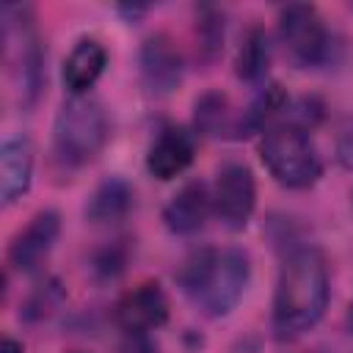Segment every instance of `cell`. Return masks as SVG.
Masks as SVG:
<instances>
[{"instance_id":"6da1fadb","label":"cell","mask_w":353,"mask_h":353,"mask_svg":"<svg viewBox=\"0 0 353 353\" xmlns=\"http://www.w3.org/2000/svg\"><path fill=\"white\" fill-rule=\"evenodd\" d=\"M328 265L320 248L295 245L276 279L273 292V331L279 339H292L309 331L328 306Z\"/></svg>"},{"instance_id":"7a4b0ae2","label":"cell","mask_w":353,"mask_h":353,"mask_svg":"<svg viewBox=\"0 0 353 353\" xmlns=\"http://www.w3.org/2000/svg\"><path fill=\"white\" fill-rule=\"evenodd\" d=\"M251 279V259L243 248H199L176 270L179 290L207 314L226 317L240 303Z\"/></svg>"},{"instance_id":"3957f363","label":"cell","mask_w":353,"mask_h":353,"mask_svg":"<svg viewBox=\"0 0 353 353\" xmlns=\"http://www.w3.org/2000/svg\"><path fill=\"white\" fill-rule=\"evenodd\" d=\"M110 135L108 113L94 97H72L61 105L52 124V163L63 171H80L99 157Z\"/></svg>"},{"instance_id":"277c9868","label":"cell","mask_w":353,"mask_h":353,"mask_svg":"<svg viewBox=\"0 0 353 353\" xmlns=\"http://www.w3.org/2000/svg\"><path fill=\"white\" fill-rule=\"evenodd\" d=\"M0 22L6 72L14 83L19 105L28 110L39 102V94L44 88V47L33 28L30 6L6 3L0 8Z\"/></svg>"},{"instance_id":"5b68a950","label":"cell","mask_w":353,"mask_h":353,"mask_svg":"<svg viewBox=\"0 0 353 353\" xmlns=\"http://www.w3.org/2000/svg\"><path fill=\"white\" fill-rule=\"evenodd\" d=\"M259 157L270 176L290 190H306L323 176V160L306 127L292 119L273 121L262 132Z\"/></svg>"},{"instance_id":"8992f818","label":"cell","mask_w":353,"mask_h":353,"mask_svg":"<svg viewBox=\"0 0 353 353\" xmlns=\"http://www.w3.org/2000/svg\"><path fill=\"white\" fill-rule=\"evenodd\" d=\"M279 41L298 69H320L331 61V33L314 6H284L279 11Z\"/></svg>"},{"instance_id":"52a82bcc","label":"cell","mask_w":353,"mask_h":353,"mask_svg":"<svg viewBox=\"0 0 353 353\" xmlns=\"http://www.w3.org/2000/svg\"><path fill=\"white\" fill-rule=\"evenodd\" d=\"M254 204H256L254 171L237 160L223 163L215 174V185H212V210H215L218 221L226 229L240 232L251 221Z\"/></svg>"},{"instance_id":"ba28073f","label":"cell","mask_w":353,"mask_h":353,"mask_svg":"<svg viewBox=\"0 0 353 353\" xmlns=\"http://www.w3.org/2000/svg\"><path fill=\"white\" fill-rule=\"evenodd\" d=\"M141 80L152 97H168L174 88H179L185 74V61L179 47L168 33H152L138 52Z\"/></svg>"},{"instance_id":"9c48e42d","label":"cell","mask_w":353,"mask_h":353,"mask_svg":"<svg viewBox=\"0 0 353 353\" xmlns=\"http://www.w3.org/2000/svg\"><path fill=\"white\" fill-rule=\"evenodd\" d=\"M61 234V215L55 210H39L28 226L8 245V265L19 273H33L55 248Z\"/></svg>"},{"instance_id":"30bf717a","label":"cell","mask_w":353,"mask_h":353,"mask_svg":"<svg viewBox=\"0 0 353 353\" xmlns=\"http://www.w3.org/2000/svg\"><path fill=\"white\" fill-rule=\"evenodd\" d=\"M168 320V295L157 281H143L116 303V323L124 334H149Z\"/></svg>"},{"instance_id":"8fae6325","label":"cell","mask_w":353,"mask_h":353,"mask_svg":"<svg viewBox=\"0 0 353 353\" xmlns=\"http://www.w3.org/2000/svg\"><path fill=\"white\" fill-rule=\"evenodd\" d=\"M193 157H196L193 135L179 124H168L157 132V138L152 141V146L146 152V171L154 179L168 182V179L179 176L182 171H188Z\"/></svg>"},{"instance_id":"7c38bea8","label":"cell","mask_w":353,"mask_h":353,"mask_svg":"<svg viewBox=\"0 0 353 353\" xmlns=\"http://www.w3.org/2000/svg\"><path fill=\"white\" fill-rule=\"evenodd\" d=\"M212 210V193L201 179L185 182L163 207V221L174 234H196Z\"/></svg>"},{"instance_id":"4fadbf2b","label":"cell","mask_w":353,"mask_h":353,"mask_svg":"<svg viewBox=\"0 0 353 353\" xmlns=\"http://www.w3.org/2000/svg\"><path fill=\"white\" fill-rule=\"evenodd\" d=\"M33 179V143L28 135H11L0 146V199L14 204L22 199Z\"/></svg>"},{"instance_id":"5bb4252c","label":"cell","mask_w":353,"mask_h":353,"mask_svg":"<svg viewBox=\"0 0 353 353\" xmlns=\"http://www.w3.org/2000/svg\"><path fill=\"white\" fill-rule=\"evenodd\" d=\"M108 50L99 39H80L63 61V85L72 97H83L105 72Z\"/></svg>"},{"instance_id":"9a60e30c","label":"cell","mask_w":353,"mask_h":353,"mask_svg":"<svg viewBox=\"0 0 353 353\" xmlns=\"http://www.w3.org/2000/svg\"><path fill=\"white\" fill-rule=\"evenodd\" d=\"M132 204H135V193H132L130 182L121 176H108L91 193L88 204H85V218L91 223H116L130 215Z\"/></svg>"},{"instance_id":"2e32d148","label":"cell","mask_w":353,"mask_h":353,"mask_svg":"<svg viewBox=\"0 0 353 353\" xmlns=\"http://www.w3.org/2000/svg\"><path fill=\"white\" fill-rule=\"evenodd\" d=\"M284 105H287V94L281 91V85H276V83L265 85L259 91V97L248 105V110H243L240 121L232 127L234 138H245L251 132H265L270 127V119L279 110H284Z\"/></svg>"},{"instance_id":"e0dca14e","label":"cell","mask_w":353,"mask_h":353,"mask_svg":"<svg viewBox=\"0 0 353 353\" xmlns=\"http://www.w3.org/2000/svg\"><path fill=\"white\" fill-rule=\"evenodd\" d=\"M268 66H270L268 33L262 28H251L240 41V50L234 58V74L245 83H259L268 74Z\"/></svg>"},{"instance_id":"ac0fdd59","label":"cell","mask_w":353,"mask_h":353,"mask_svg":"<svg viewBox=\"0 0 353 353\" xmlns=\"http://www.w3.org/2000/svg\"><path fill=\"white\" fill-rule=\"evenodd\" d=\"M63 298H66V292H63L61 281H58L55 276H47V279L39 281V284L33 287V292L28 295V301L22 303L19 317L28 320V323L44 320V317H50V314L63 303Z\"/></svg>"},{"instance_id":"d6986e66","label":"cell","mask_w":353,"mask_h":353,"mask_svg":"<svg viewBox=\"0 0 353 353\" xmlns=\"http://www.w3.org/2000/svg\"><path fill=\"white\" fill-rule=\"evenodd\" d=\"M226 94L221 91H207L196 99L193 105V121H196V132H204V135H218V130L223 127L226 121Z\"/></svg>"},{"instance_id":"ffe728a7","label":"cell","mask_w":353,"mask_h":353,"mask_svg":"<svg viewBox=\"0 0 353 353\" xmlns=\"http://www.w3.org/2000/svg\"><path fill=\"white\" fill-rule=\"evenodd\" d=\"M127 259H130L127 240H113V243H108V245H102V248L94 251V256H91V273L99 281H113V279H119L124 273Z\"/></svg>"},{"instance_id":"44dd1931","label":"cell","mask_w":353,"mask_h":353,"mask_svg":"<svg viewBox=\"0 0 353 353\" xmlns=\"http://www.w3.org/2000/svg\"><path fill=\"white\" fill-rule=\"evenodd\" d=\"M196 36H199V52L212 61L221 47H223V11L212 6H201L199 22H196Z\"/></svg>"},{"instance_id":"7402d4cb","label":"cell","mask_w":353,"mask_h":353,"mask_svg":"<svg viewBox=\"0 0 353 353\" xmlns=\"http://www.w3.org/2000/svg\"><path fill=\"white\" fill-rule=\"evenodd\" d=\"M336 160L345 168H353V119L339 130V138H336Z\"/></svg>"},{"instance_id":"603a6c76","label":"cell","mask_w":353,"mask_h":353,"mask_svg":"<svg viewBox=\"0 0 353 353\" xmlns=\"http://www.w3.org/2000/svg\"><path fill=\"white\" fill-rule=\"evenodd\" d=\"M119 353H154V347H152L146 334H127V339H124Z\"/></svg>"},{"instance_id":"cb8c5ba5","label":"cell","mask_w":353,"mask_h":353,"mask_svg":"<svg viewBox=\"0 0 353 353\" xmlns=\"http://www.w3.org/2000/svg\"><path fill=\"white\" fill-rule=\"evenodd\" d=\"M0 353H25V350H22V345H19L17 339L6 336V339H3V345H0Z\"/></svg>"},{"instance_id":"d4e9b609","label":"cell","mask_w":353,"mask_h":353,"mask_svg":"<svg viewBox=\"0 0 353 353\" xmlns=\"http://www.w3.org/2000/svg\"><path fill=\"white\" fill-rule=\"evenodd\" d=\"M347 331L353 334V301H350V306H347Z\"/></svg>"}]
</instances>
